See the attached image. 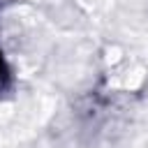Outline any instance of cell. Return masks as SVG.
I'll return each mask as SVG.
<instances>
[{"label":"cell","mask_w":148,"mask_h":148,"mask_svg":"<svg viewBox=\"0 0 148 148\" xmlns=\"http://www.w3.org/2000/svg\"><path fill=\"white\" fill-rule=\"evenodd\" d=\"M9 83H12V69H9V65H7V60H5V56L0 51V92L7 90Z\"/></svg>","instance_id":"cell-1"}]
</instances>
